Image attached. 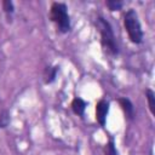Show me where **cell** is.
Segmentation results:
<instances>
[{
    "mask_svg": "<svg viewBox=\"0 0 155 155\" xmlns=\"http://www.w3.org/2000/svg\"><path fill=\"white\" fill-rule=\"evenodd\" d=\"M96 24H97V28L99 29V33H101V42H102L103 50L110 56L117 54V45H116L115 36H114V33H113L110 24L102 17L97 18Z\"/></svg>",
    "mask_w": 155,
    "mask_h": 155,
    "instance_id": "6da1fadb",
    "label": "cell"
},
{
    "mask_svg": "<svg viewBox=\"0 0 155 155\" xmlns=\"http://www.w3.org/2000/svg\"><path fill=\"white\" fill-rule=\"evenodd\" d=\"M124 25L126 28V31L131 39L132 42L134 44H140L143 40V31L142 27L138 19V15L134 10H128L125 16H124Z\"/></svg>",
    "mask_w": 155,
    "mask_h": 155,
    "instance_id": "7a4b0ae2",
    "label": "cell"
},
{
    "mask_svg": "<svg viewBox=\"0 0 155 155\" xmlns=\"http://www.w3.org/2000/svg\"><path fill=\"white\" fill-rule=\"evenodd\" d=\"M51 19L57 24L62 33H67L70 29V19L67 11V6L63 2H53L50 11Z\"/></svg>",
    "mask_w": 155,
    "mask_h": 155,
    "instance_id": "3957f363",
    "label": "cell"
},
{
    "mask_svg": "<svg viewBox=\"0 0 155 155\" xmlns=\"http://www.w3.org/2000/svg\"><path fill=\"white\" fill-rule=\"evenodd\" d=\"M108 111H109V103L103 99L99 101L96 105V119L102 126H104V124H105Z\"/></svg>",
    "mask_w": 155,
    "mask_h": 155,
    "instance_id": "277c9868",
    "label": "cell"
},
{
    "mask_svg": "<svg viewBox=\"0 0 155 155\" xmlns=\"http://www.w3.org/2000/svg\"><path fill=\"white\" fill-rule=\"evenodd\" d=\"M119 103L122 107V110L125 111L126 116L130 117V119H132L133 117V105H132L131 101L127 99V98H120L119 99Z\"/></svg>",
    "mask_w": 155,
    "mask_h": 155,
    "instance_id": "5b68a950",
    "label": "cell"
},
{
    "mask_svg": "<svg viewBox=\"0 0 155 155\" xmlns=\"http://www.w3.org/2000/svg\"><path fill=\"white\" fill-rule=\"evenodd\" d=\"M71 108H73L75 114L84 115V111H85V108H86V103L81 98H74L73 102H71Z\"/></svg>",
    "mask_w": 155,
    "mask_h": 155,
    "instance_id": "8992f818",
    "label": "cell"
},
{
    "mask_svg": "<svg viewBox=\"0 0 155 155\" xmlns=\"http://www.w3.org/2000/svg\"><path fill=\"white\" fill-rule=\"evenodd\" d=\"M57 70H58V67H52V68H47L45 70V81L47 84L52 82L56 78V74H57Z\"/></svg>",
    "mask_w": 155,
    "mask_h": 155,
    "instance_id": "52a82bcc",
    "label": "cell"
},
{
    "mask_svg": "<svg viewBox=\"0 0 155 155\" xmlns=\"http://www.w3.org/2000/svg\"><path fill=\"white\" fill-rule=\"evenodd\" d=\"M145 94H147V99L149 103V109H150L151 114L154 115V113H155V94L151 90H147Z\"/></svg>",
    "mask_w": 155,
    "mask_h": 155,
    "instance_id": "ba28073f",
    "label": "cell"
},
{
    "mask_svg": "<svg viewBox=\"0 0 155 155\" xmlns=\"http://www.w3.org/2000/svg\"><path fill=\"white\" fill-rule=\"evenodd\" d=\"M105 5L108 6V8L110 11H117L122 7V1H119V0H108L105 1Z\"/></svg>",
    "mask_w": 155,
    "mask_h": 155,
    "instance_id": "9c48e42d",
    "label": "cell"
},
{
    "mask_svg": "<svg viewBox=\"0 0 155 155\" xmlns=\"http://www.w3.org/2000/svg\"><path fill=\"white\" fill-rule=\"evenodd\" d=\"M105 155H117V151L115 149V145H114V142L110 140L107 147H105Z\"/></svg>",
    "mask_w": 155,
    "mask_h": 155,
    "instance_id": "30bf717a",
    "label": "cell"
},
{
    "mask_svg": "<svg viewBox=\"0 0 155 155\" xmlns=\"http://www.w3.org/2000/svg\"><path fill=\"white\" fill-rule=\"evenodd\" d=\"M2 7H4V10H5L7 13H12V12H13V4H12V1H10V0L2 1Z\"/></svg>",
    "mask_w": 155,
    "mask_h": 155,
    "instance_id": "8fae6325",
    "label": "cell"
}]
</instances>
